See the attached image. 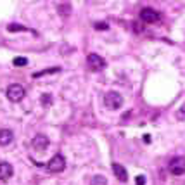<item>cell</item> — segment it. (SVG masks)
Instances as JSON below:
<instances>
[{
	"label": "cell",
	"mask_w": 185,
	"mask_h": 185,
	"mask_svg": "<svg viewBox=\"0 0 185 185\" xmlns=\"http://www.w3.org/2000/svg\"><path fill=\"white\" fill-rule=\"evenodd\" d=\"M24 95H26V90H24V87L23 85H9L7 87V99H9L10 102H19L24 99Z\"/></svg>",
	"instance_id": "cell-1"
},
{
	"label": "cell",
	"mask_w": 185,
	"mask_h": 185,
	"mask_svg": "<svg viewBox=\"0 0 185 185\" xmlns=\"http://www.w3.org/2000/svg\"><path fill=\"white\" fill-rule=\"evenodd\" d=\"M104 104L109 109H119V107L123 106V97L118 92H107L104 95Z\"/></svg>",
	"instance_id": "cell-2"
},
{
	"label": "cell",
	"mask_w": 185,
	"mask_h": 185,
	"mask_svg": "<svg viewBox=\"0 0 185 185\" xmlns=\"http://www.w3.org/2000/svg\"><path fill=\"white\" fill-rule=\"evenodd\" d=\"M64 168H66V159L62 158L61 154H56L49 161V164H47V170L50 173H61V171H64Z\"/></svg>",
	"instance_id": "cell-3"
},
{
	"label": "cell",
	"mask_w": 185,
	"mask_h": 185,
	"mask_svg": "<svg viewBox=\"0 0 185 185\" xmlns=\"http://www.w3.org/2000/svg\"><path fill=\"white\" fill-rule=\"evenodd\" d=\"M168 168H170V173L171 175H183L185 173V158H182V156H176V158H173L171 161H170V164H168Z\"/></svg>",
	"instance_id": "cell-4"
},
{
	"label": "cell",
	"mask_w": 185,
	"mask_h": 185,
	"mask_svg": "<svg viewBox=\"0 0 185 185\" xmlns=\"http://www.w3.org/2000/svg\"><path fill=\"white\" fill-rule=\"evenodd\" d=\"M87 64L92 71H101L106 68V61L99 56V54H88L87 57Z\"/></svg>",
	"instance_id": "cell-5"
},
{
	"label": "cell",
	"mask_w": 185,
	"mask_h": 185,
	"mask_svg": "<svg viewBox=\"0 0 185 185\" xmlns=\"http://www.w3.org/2000/svg\"><path fill=\"white\" fill-rule=\"evenodd\" d=\"M140 19L144 23H147V24H154V23H158L161 19V16H159L158 10L150 9V7H146V9L140 10Z\"/></svg>",
	"instance_id": "cell-6"
},
{
	"label": "cell",
	"mask_w": 185,
	"mask_h": 185,
	"mask_svg": "<svg viewBox=\"0 0 185 185\" xmlns=\"http://www.w3.org/2000/svg\"><path fill=\"white\" fill-rule=\"evenodd\" d=\"M12 175H14L12 164H10V163H5V161H2V163H0V180H2V182L9 180Z\"/></svg>",
	"instance_id": "cell-7"
},
{
	"label": "cell",
	"mask_w": 185,
	"mask_h": 185,
	"mask_svg": "<svg viewBox=\"0 0 185 185\" xmlns=\"http://www.w3.org/2000/svg\"><path fill=\"white\" fill-rule=\"evenodd\" d=\"M31 146L35 147L36 150H43L45 147L49 146V138H47L43 133H38V135H36L35 138L31 140Z\"/></svg>",
	"instance_id": "cell-8"
},
{
	"label": "cell",
	"mask_w": 185,
	"mask_h": 185,
	"mask_svg": "<svg viewBox=\"0 0 185 185\" xmlns=\"http://www.w3.org/2000/svg\"><path fill=\"white\" fill-rule=\"evenodd\" d=\"M113 173L116 175L119 182H128V173L119 163H113Z\"/></svg>",
	"instance_id": "cell-9"
},
{
	"label": "cell",
	"mask_w": 185,
	"mask_h": 185,
	"mask_svg": "<svg viewBox=\"0 0 185 185\" xmlns=\"http://www.w3.org/2000/svg\"><path fill=\"white\" fill-rule=\"evenodd\" d=\"M12 132L7 130V128H2L0 130V146H9L10 142H12Z\"/></svg>",
	"instance_id": "cell-10"
},
{
	"label": "cell",
	"mask_w": 185,
	"mask_h": 185,
	"mask_svg": "<svg viewBox=\"0 0 185 185\" xmlns=\"http://www.w3.org/2000/svg\"><path fill=\"white\" fill-rule=\"evenodd\" d=\"M61 68H50V69H43V71H38V73H33V78H40V76H45V75H52V73H59Z\"/></svg>",
	"instance_id": "cell-11"
},
{
	"label": "cell",
	"mask_w": 185,
	"mask_h": 185,
	"mask_svg": "<svg viewBox=\"0 0 185 185\" xmlns=\"http://www.w3.org/2000/svg\"><path fill=\"white\" fill-rule=\"evenodd\" d=\"M90 185H107V180H106V176L95 175L92 180H90Z\"/></svg>",
	"instance_id": "cell-12"
},
{
	"label": "cell",
	"mask_w": 185,
	"mask_h": 185,
	"mask_svg": "<svg viewBox=\"0 0 185 185\" xmlns=\"http://www.w3.org/2000/svg\"><path fill=\"white\" fill-rule=\"evenodd\" d=\"M7 30L9 31H28V28L26 26H23V24H16V23H10L9 26H7Z\"/></svg>",
	"instance_id": "cell-13"
},
{
	"label": "cell",
	"mask_w": 185,
	"mask_h": 185,
	"mask_svg": "<svg viewBox=\"0 0 185 185\" xmlns=\"http://www.w3.org/2000/svg\"><path fill=\"white\" fill-rule=\"evenodd\" d=\"M12 64L14 66H26L28 64V59L26 57H14V61H12Z\"/></svg>",
	"instance_id": "cell-14"
},
{
	"label": "cell",
	"mask_w": 185,
	"mask_h": 185,
	"mask_svg": "<svg viewBox=\"0 0 185 185\" xmlns=\"http://www.w3.org/2000/svg\"><path fill=\"white\" fill-rule=\"evenodd\" d=\"M176 118L180 121H185V102L180 106V109H176Z\"/></svg>",
	"instance_id": "cell-15"
},
{
	"label": "cell",
	"mask_w": 185,
	"mask_h": 185,
	"mask_svg": "<svg viewBox=\"0 0 185 185\" xmlns=\"http://www.w3.org/2000/svg\"><path fill=\"white\" fill-rule=\"evenodd\" d=\"M69 12H71V7L68 4L59 5V14H61V16H69Z\"/></svg>",
	"instance_id": "cell-16"
},
{
	"label": "cell",
	"mask_w": 185,
	"mask_h": 185,
	"mask_svg": "<svg viewBox=\"0 0 185 185\" xmlns=\"http://www.w3.org/2000/svg\"><path fill=\"white\" fill-rule=\"evenodd\" d=\"M52 104V95L50 93H43L42 95V106H50Z\"/></svg>",
	"instance_id": "cell-17"
},
{
	"label": "cell",
	"mask_w": 185,
	"mask_h": 185,
	"mask_svg": "<svg viewBox=\"0 0 185 185\" xmlns=\"http://www.w3.org/2000/svg\"><path fill=\"white\" fill-rule=\"evenodd\" d=\"M93 28H95V30H99V31H106L109 26H107V23L99 21V23H95V24H93Z\"/></svg>",
	"instance_id": "cell-18"
},
{
	"label": "cell",
	"mask_w": 185,
	"mask_h": 185,
	"mask_svg": "<svg viewBox=\"0 0 185 185\" xmlns=\"http://www.w3.org/2000/svg\"><path fill=\"white\" fill-rule=\"evenodd\" d=\"M135 183H137V185H146V176H144V175H138V176L135 178Z\"/></svg>",
	"instance_id": "cell-19"
},
{
	"label": "cell",
	"mask_w": 185,
	"mask_h": 185,
	"mask_svg": "<svg viewBox=\"0 0 185 185\" xmlns=\"http://www.w3.org/2000/svg\"><path fill=\"white\" fill-rule=\"evenodd\" d=\"M144 142H146V144H150V135H144Z\"/></svg>",
	"instance_id": "cell-20"
}]
</instances>
